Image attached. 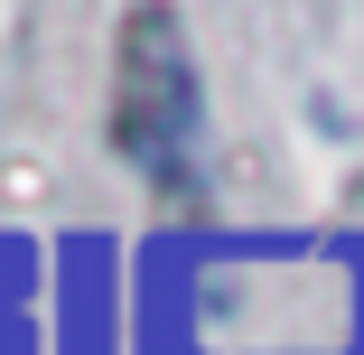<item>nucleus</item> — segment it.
<instances>
[{
  "label": "nucleus",
  "mask_w": 364,
  "mask_h": 355,
  "mask_svg": "<svg viewBox=\"0 0 364 355\" xmlns=\"http://www.w3.org/2000/svg\"><path fill=\"white\" fill-rule=\"evenodd\" d=\"M112 140L122 159L150 178L159 196H196V159H205V94L187 65V28L168 10H131L122 19V65H112Z\"/></svg>",
  "instance_id": "f257e3e1"
}]
</instances>
